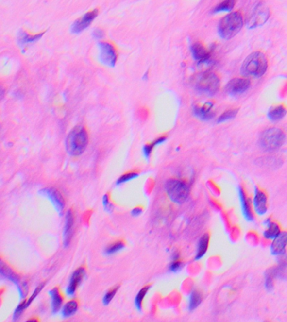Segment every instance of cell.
Here are the masks:
<instances>
[{
    "label": "cell",
    "mask_w": 287,
    "mask_h": 322,
    "mask_svg": "<svg viewBox=\"0 0 287 322\" xmlns=\"http://www.w3.org/2000/svg\"><path fill=\"white\" fill-rule=\"evenodd\" d=\"M287 110L283 106H276V107H272L268 112V118L271 120L272 122H277L282 119L286 114Z\"/></svg>",
    "instance_id": "20"
},
{
    "label": "cell",
    "mask_w": 287,
    "mask_h": 322,
    "mask_svg": "<svg viewBox=\"0 0 287 322\" xmlns=\"http://www.w3.org/2000/svg\"><path fill=\"white\" fill-rule=\"evenodd\" d=\"M253 206L255 209V212L259 215L266 214L268 210L267 207V197L262 190H259L258 188H255L254 191V197H253Z\"/></svg>",
    "instance_id": "12"
},
{
    "label": "cell",
    "mask_w": 287,
    "mask_h": 322,
    "mask_svg": "<svg viewBox=\"0 0 287 322\" xmlns=\"http://www.w3.org/2000/svg\"><path fill=\"white\" fill-rule=\"evenodd\" d=\"M42 35H43V33L34 34V35H30V34H26V33H23V34H20L19 42L21 44H28L31 43V42H34L35 40H39Z\"/></svg>",
    "instance_id": "29"
},
{
    "label": "cell",
    "mask_w": 287,
    "mask_h": 322,
    "mask_svg": "<svg viewBox=\"0 0 287 322\" xmlns=\"http://www.w3.org/2000/svg\"><path fill=\"white\" fill-rule=\"evenodd\" d=\"M182 262L178 258V257H176V258H174V260H173L172 263L170 265V270L173 271V272H176V271H178L182 268Z\"/></svg>",
    "instance_id": "34"
},
{
    "label": "cell",
    "mask_w": 287,
    "mask_h": 322,
    "mask_svg": "<svg viewBox=\"0 0 287 322\" xmlns=\"http://www.w3.org/2000/svg\"><path fill=\"white\" fill-rule=\"evenodd\" d=\"M93 36L95 39H102V37L104 36V33L101 29H96L95 31H93Z\"/></svg>",
    "instance_id": "36"
},
{
    "label": "cell",
    "mask_w": 287,
    "mask_h": 322,
    "mask_svg": "<svg viewBox=\"0 0 287 322\" xmlns=\"http://www.w3.org/2000/svg\"><path fill=\"white\" fill-rule=\"evenodd\" d=\"M142 212V210L141 209L139 208V207H136V208L134 209L133 211H132V214L134 215V216H138V215L140 214Z\"/></svg>",
    "instance_id": "37"
},
{
    "label": "cell",
    "mask_w": 287,
    "mask_h": 322,
    "mask_svg": "<svg viewBox=\"0 0 287 322\" xmlns=\"http://www.w3.org/2000/svg\"><path fill=\"white\" fill-rule=\"evenodd\" d=\"M50 295H51V301H52L53 313H56L62 307V301H63L62 295L60 294L57 288H53L52 290H51Z\"/></svg>",
    "instance_id": "21"
},
{
    "label": "cell",
    "mask_w": 287,
    "mask_h": 322,
    "mask_svg": "<svg viewBox=\"0 0 287 322\" xmlns=\"http://www.w3.org/2000/svg\"><path fill=\"white\" fill-rule=\"evenodd\" d=\"M40 193L47 196L51 201L53 206H55L56 211L60 214H62L65 204H64V199L62 198V195L60 194L58 190L53 189V188H47V189H44V190H41Z\"/></svg>",
    "instance_id": "11"
},
{
    "label": "cell",
    "mask_w": 287,
    "mask_h": 322,
    "mask_svg": "<svg viewBox=\"0 0 287 322\" xmlns=\"http://www.w3.org/2000/svg\"><path fill=\"white\" fill-rule=\"evenodd\" d=\"M138 176V174L137 173H135V172H130V173H127V174H124V175H122L120 178L118 179V184H121V183H124V182H127V181H130L132 179L135 178Z\"/></svg>",
    "instance_id": "32"
},
{
    "label": "cell",
    "mask_w": 287,
    "mask_h": 322,
    "mask_svg": "<svg viewBox=\"0 0 287 322\" xmlns=\"http://www.w3.org/2000/svg\"><path fill=\"white\" fill-rule=\"evenodd\" d=\"M238 112V109H229V110L226 111L223 114L220 115L219 119H218V123H222V122H226L228 120L233 119L237 115Z\"/></svg>",
    "instance_id": "28"
},
{
    "label": "cell",
    "mask_w": 287,
    "mask_h": 322,
    "mask_svg": "<svg viewBox=\"0 0 287 322\" xmlns=\"http://www.w3.org/2000/svg\"><path fill=\"white\" fill-rule=\"evenodd\" d=\"M213 103H206L203 107H194V114L196 116L200 118L202 120L207 121L214 117V113L212 111Z\"/></svg>",
    "instance_id": "17"
},
{
    "label": "cell",
    "mask_w": 287,
    "mask_h": 322,
    "mask_svg": "<svg viewBox=\"0 0 287 322\" xmlns=\"http://www.w3.org/2000/svg\"><path fill=\"white\" fill-rule=\"evenodd\" d=\"M244 26V18L239 12L230 13L221 19L219 33L224 40L235 37Z\"/></svg>",
    "instance_id": "3"
},
{
    "label": "cell",
    "mask_w": 287,
    "mask_h": 322,
    "mask_svg": "<svg viewBox=\"0 0 287 322\" xmlns=\"http://www.w3.org/2000/svg\"><path fill=\"white\" fill-rule=\"evenodd\" d=\"M250 86V81L246 78H234L226 86V91L232 95H238L246 92Z\"/></svg>",
    "instance_id": "9"
},
{
    "label": "cell",
    "mask_w": 287,
    "mask_h": 322,
    "mask_svg": "<svg viewBox=\"0 0 287 322\" xmlns=\"http://www.w3.org/2000/svg\"><path fill=\"white\" fill-rule=\"evenodd\" d=\"M192 84L198 92L213 95L219 89V77L212 71H204L192 78Z\"/></svg>",
    "instance_id": "4"
},
{
    "label": "cell",
    "mask_w": 287,
    "mask_h": 322,
    "mask_svg": "<svg viewBox=\"0 0 287 322\" xmlns=\"http://www.w3.org/2000/svg\"><path fill=\"white\" fill-rule=\"evenodd\" d=\"M150 286H145L144 288L139 292V294L137 295L135 299V306L138 310H141V306H142V302L144 298H145L146 293L148 292Z\"/></svg>",
    "instance_id": "31"
},
{
    "label": "cell",
    "mask_w": 287,
    "mask_h": 322,
    "mask_svg": "<svg viewBox=\"0 0 287 322\" xmlns=\"http://www.w3.org/2000/svg\"><path fill=\"white\" fill-rule=\"evenodd\" d=\"M100 59L102 63L114 68L117 61V52L111 44L100 42Z\"/></svg>",
    "instance_id": "8"
},
{
    "label": "cell",
    "mask_w": 287,
    "mask_h": 322,
    "mask_svg": "<svg viewBox=\"0 0 287 322\" xmlns=\"http://www.w3.org/2000/svg\"><path fill=\"white\" fill-rule=\"evenodd\" d=\"M270 16V10L265 2H259L251 13L248 25L250 28H256L266 24Z\"/></svg>",
    "instance_id": "7"
},
{
    "label": "cell",
    "mask_w": 287,
    "mask_h": 322,
    "mask_svg": "<svg viewBox=\"0 0 287 322\" xmlns=\"http://www.w3.org/2000/svg\"><path fill=\"white\" fill-rule=\"evenodd\" d=\"M118 287L115 288L114 289H111V290H109V291L104 295V298H103V303H104V304L108 305L110 303V301L113 300V298L115 297V294H116V292L118 291Z\"/></svg>",
    "instance_id": "33"
},
{
    "label": "cell",
    "mask_w": 287,
    "mask_h": 322,
    "mask_svg": "<svg viewBox=\"0 0 287 322\" xmlns=\"http://www.w3.org/2000/svg\"><path fill=\"white\" fill-rule=\"evenodd\" d=\"M237 0H223L222 3H220L218 6L215 7L213 9V12H228L234 9L235 4H236Z\"/></svg>",
    "instance_id": "24"
},
{
    "label": "cell",
    "mask_w": 287,
    "mask_h": 322,
    "mask_svg": "<svg viewBox=\"0 0 287 322\" xmlns=\"http://www.w3.org/2000/svg\"><path fill=\"white\" fill-rule=\"evenodd\" d=\"M84 275H85V270L84 268H79L78 270H76L71 279H70V283L67 288V293L69 296H72L74 295L75 292L77 290V287L80 285L81 281L84 279Z\"/></svg>",
    "instance_id": "14"
},
{
    "label": "cell",
    "mask_w": 287,
    "mask_h": 322,
    "mask_svg": "<svg viewBox=\"0 0 287 322\" xmlns=\"http://www.w3.org/2000/svg\"><path fill=\"white\" fill-rule=\"evenodd\" d=\"M191 51L195 60L198 63L207 62L210 59V52L200 43H195L191 46Z\"/></svg>",
    "instance_id": "15"
},
{
    "label": "cell",
    "mask_w": 287,
    "mask_h": 322,
    "mask_svg": "<svg viewBox=\"0 0 287 322\" xmlns=\"http://www.w3.org/2000/svg\"><path fill=\"white\" fill-rule=\"evenodd\" d=\"M208 243H209V236L207 234H205V235L202 237L201 239L199 241V245H198L196 259H199L202 257H203L204 254L207 252V248H208Z\"/></svg>",
    "instance_id": "23"
},
{
    "label": "cell",
    "mask_w": 287,
    "mask_h": 322,
    "mask_svg": "<svg viewBox=\"0 0 287 322\" xmlns=\"http://www.w3.org/2000/svg\"><path fill=\"white\" fill-rule=\"evenodd\" d=\"M167 192L175 203L182 204L187 199L190 192L188 184L181 180H170L166 186Z\"/></svg>",
    "instance_id": "6"
},
{
    "label": "cell",
    "mask_w": 287,
    "mask_h": 322,
    "mask_svg": "<svg viewBox=\"0 0 287 322\" xmlns=\"http://www.w3.org/2000/svg\"><path fill=\"white\" fill-rule=\"evenodd\" d=\"M0 274L3 275V276L5 277L7 279H10L11 281L16 284L17 286H19V290H20V293H21L22 297L23 296V293H22V288L20 287V282H19V279L16 274L14 273L12 270H10V268L7 266L6 264H3L2 261L0 260Z\"/></svg>",
    "instance_id": "18"
},
{
    "label": "cell",
    "mask_w": 287,
    "mask_h": 322,
    "mask_svg": "<svg viewBox=\"0 0 287 322\" xmlns=\"http://www.w3.org/2000/svg\"><path fill=\"white\" fill-rule=\"evenodd\" d=\"M103 206L105 207L106 210L108 212H111L112 206L111 203L109 202V198H108V194H106L105 196L103 197Z\"/></svg>",
    "instance_id": "35"
},
{
    "label": "cell",
    "mask_w": 287,
    "mask_h": 322,
    "mask_svg": "<svg viewBox=\"0 0 287 322\" xmlns=\"http://www.w3.org/2000/svg\"><path fill=\"white\" fill-rule=\"evenodd\" d=\"M88 143V136L86 129L82 126H77L69 133L66 147L68 153L72 156H77L84 153Z\"/></svg>",
    "instance_id": "2"
},
{
    "label": "cell",
    "mask_w": 287,
    "mask_h": 322,
    "mask_svg": "<svg viewBox=\"0 0 287 322\" xmlns=\"http://www.w3.org/2000/svg\"><path fill=\"white\" fill-rule=\"evenodd\" d=\"M239 197H240L241 208H242V212H243L244 218H246L247 221H253V217L251 210H250V204H249L247 198L245 197L244 190H242L241 188L239 189Z\"/></svg>",
    "instance_id": "19"
},
{
    "label": "cell",
    "mask_w": 287,
    "mask_h": 322,
    "mask_svg": "<svg viewBox=\"0 0 287 322\" xmlns=\"http://www.w3.org/2000/svg\"><path fill=\"white\" fill-rule=\"evenodd\" d=\"M285 141L286 134L282 129L278 128L266 129L259 138L260 147L266 151H276L284 144Z\"/></svg>",
    "instance_id": "5"
},
{
    "label": "cell",
    "mask_w": 287,
    "mask_h": 322,
    "mask_svg": "<svg viewBox=\"0 0 287 322\" xmlns=\"http://www.w3.org/2000/svg\"><path fill=\"white\" fill-rule=\"evenodd\" d=\"M202 301V296L200 293L198 291H193L191 294V297H190V302H189V309L192 310H194L195 308L200 305Z\"/></svg>",
    "instance_id": "27"
},
{
    "label": "cell",
    "mask_w": 287,
    "mask_h": 322,
    "mask_svg": "<svg viewBox=\"0 0 287 322\" xmlns=\"http://www.w3.org/2000/svg\"><path fill=\"white\" fill-rule=\"evenodd\" d=\"M268 68V61L266 55L260 51L251 53L244 60L241 67V73L244 77H262Z\"/></svg>",
    "instance_id": "1"
},
{
    "label": "cell",
    "mask_w": 287,
    "mask_h": 322,
    "mask_svg": "<svg viewBox=\"0 0 287 322\" xmlns=\"http://www.w3.org/2000/svg\"><path fill=\"white\" fill-rule=\"evenodd\" d=\"M97 16H98L97 9H93V11L86 13L82 18L75 22L74 25H72L71 28V31L75 34L80 33L81 31H84L88 27V25H91V23L93 21V19L97 17Z\"/></svg>",
    "instance_id": "10"
},
{
    "label": "cell",
    "mask_w": 287,
    "mask_h": 322,
    "mask_svg": "<svg viewBox=\"0 0 287 322\" xmlns=\"http://www.w3.org/2000/svg\"><path fill=\"white\" fill-rule=\"evenodd\" d=\"M280 233H281V229L277 224L275 222H269L267 224V228L264 233V236L268 239H274Z\"/></svg>",
    "instance_id": "22"
},
{
    "label": "cell",
    "mask_w": 287,
    "mask_h": 322,
    "mask_svg": "<svg viewBox=\"0 0 287 322\" xmlns=\"http://www.w3.org/2000/svg\"><path fill=\"white\" fill-rule=\"evenodd\" d=\"M73 224H74V218L71 211H68L66 218L65 229H64V245L68 247L70 243L71 236H72V230H73Z\"/></svg>",
    "instance_id": "16"
},
{
    "label": "cell",
    "mask_w": 287,
    "mask_h": 322,
    "mask_svg": "<svg viewBox=\"0 0 287 322\" xmlns=\"http://www.w3.org/2000/svg\"><path fill=\"white\" fill-rule=\"evenodd\" d=\"M287 246V232H281L272 242L270 250L273 255H283Z\"/></svg>",
    "instance_id": "13"
},
{
    "label": "cell",
    "mask_w": 287,
    "mask_h": 322,
    "mask_svg": "<svg viewBox=\"0 0 287 322\" xmlns=\"http://www.w3.org/2000/svg\"><path fill=\"white\" fill-rule=\"evenodd\" d=\"M124 248V243L123 242H116L113 243L111 245L108 246V248L106 249L105 254L108 255L114 254L115 253H118L120 251Z\"/></svg>",
    "instance_id": "30"
},
{
    "label": "cell",
    "mask_w": 287,
    "mask_h": 322,
    "mask_svg": "<svg viewBox=\"0 0 287 322\" xmlns=\"http://www.w3.org/2000/svg\"><path fill=\"white\" fill-rule=\"evenodd\" d=\"M77 307H78V304H77V301H69L62 309V316L64 317H69V316L74 315L77 310Z\"/></svg>",
    "instance_id": "25"
},
{
    "label": "cell",
    "mask_w": 287,
    "mask_h": 322,
    "mask_svg": "<svg viewBox=\"0 0 287 322\" xmlns=\"http://www.w3.org/2000/svg\"><path fill=\"white\" fill-rule=\"evenodd\" d=\"M166 139H167V137H166V136H162V137H160V138H157V139H155V140H154L153 143H152V144H146V145H145L144 148H143V152H144L145 156L146 157V158H149L150 155H151V153H152V151H153L154 146H155V145H158V144H161V143H163Z\"/></svg>",
    "instance_id": "26"
}]
</instances>
